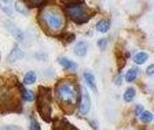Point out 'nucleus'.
I'll use <instances>...</instances> for the list:
<instances>
[{
	"label": "nucleus",
	"mask_w": 154,
	"mask_h": 130,
	"mask_svg": "<svg viewBox=\"0 0 154 130\" xmlns=\"http://www.w3.org/2000/svg\"><path fill=\"white\" fill-rule=\"evenodd\" d=\"M6 28H7V30H8L11 34L14 36V37L18 40V41H22L23 40V33H22V30L18 28V26H15L13 22H8V21H6Z\"/></svg>",
	"instance_id": "nucleus-7"
},
{
	"label": "nucleus",
	"mask_w": 154,
	"mask_h": 130,
	"mask_svg": "<svg viewBox=\"0 0 154 130\" xmlns=\"http://www.w3.org/2000/svg\"><path fill=\"white\" fill-rule=\"evenodd\" d=\"M22 56H23V52L21 51L18 47H14L13 49H11V52H10L8 58H7V62H8V63H14V62L19 61Z\"/></svg>",
	"instance_id": "nucleus-10"
},
{
	"label": "nucleus",
	"mask_w": 154,
	"mask_h": 130,
	"mask_svg": "<svg viewBox=\"0 0 154 130\" xmlns=\"http://www.w3.org/2000/svg\"><path fill=\"white\" fill-rule=\"evenodd\" d=\"M36 97V95L32 92V90H23L22 92V99L25 102H33Z\"/></svg>",
	"instance_id": "nucleus-19"
},
{
	"label": "nucleus",
	"mask_w": 154,
	"mask_h": 130,
	"mask_svg": "<svg viewBox=\"0 0 154 130\" xmlns=\"http://www.w3.org/2000/svg\"><path fill=\"white\" fill-rule=\"evenodd\" d=\"M138 74H139V70L138 67H132V69H129L128 71H127V74H125V81L127 82H134V81H136V78H138Z\"/></svg>",
	"instance_id": "nucleus-12"
},
{
	"label": "nucleus",
	"mask_w": 154,
	"mask_h": 130,
	"mask_svg": "<svg viewBox=\"0 0 154 130\" xmlns=\"http://www.w3.org/2000/svg\"><path fill=\"white\" fill-rule=\"evenodd\" d=\"M38 19H40L43 29H45L51 34L62 32V29L65 28V18L57 7H47L42 10Z\"/></svg>",
	"instance_id": "nucleus-1"
},
{
	"label": "nucleus",
	"mask_w": 154,
	"mask_h": 130,
	"mask_svg": "<svg viewBox=\"0 0 154 130\" xmlns=\"http://www.w3.org/2000/svg\"><path fill=\"white\" fill-rule=\"evenodd\" d=\"M29 130H42L40 129V125H38V122L36 121V119L30 121V123H29Z\"/></svg>",
	"instance_id": "nucleus-21"
},
{
	"label": "nucleus",
	"mask_w": 154,
	"mask_h": 130,
	"mask_svg": "<svg viewBox=\"0 0 154 130\" xmlns=\"http://www.w3.org/2000/svg\"><path fill=\"white\" fill-rule=\"evenodd\" d=\"M59 64H61L63 69H66V70H76L77 69V64L74 63V62H72L70 59H67V58H65V56H62V58H59Z\"/></svg>",
	"instance_id": "nucleus-11"
},
{
	"label": "nucleus",
	"mask_w": 154,
	"mask_h": 130,
	"mask_svg": "<svg viewBox=\"0 0 154 130\" xmlns=\"http://www.w3.org/2000/svg\"><path fill=\"white\" fill-rule=\"evenodd\" d=\"M38 110L40 115L44 118L47 122H50V115H51V95L48 89H42L40 96H38Z\"/></svg>",
	"instance_id": "nucleus-4"
},
{
	"label": "nucleus",
	"mask_w": 154,
	"mask_h": 130,
	"mask_svg": "<svg viewBox=\"0 0 154 130\" xmlns=\"http://www.w3.org/2000/svg\"><path fill=\"white\" fill-rule=\"evenodd\" d=\"M36 79H37V77H36L35 71H28V73L25 74V77H23V82H25L26 85H33V84L36 82Z\"/></svg>",
	"instance_id": "nucleus-15"
},
{
	"label": "nucleus",
	"mask_w": 154,
	"mask_h": 130,
	"mask_svg": "<svg viewBox=\"0 0 154 130\" xmlns=\"http://www.w3.org/2000/svg\"><path fill=\"white\" fill-rule=\"evenodd\" d=\"M87 51H88V45H87V43L84 41V40L76 43V45H74V54H76L77 56L84 58L87 55Z\"/></svg>",
	"instance_id": "nucleus-9"
},
{
	"label": "nucleus",
	"mask_w": 154,
	"mask_h": 130,
	"mask_svg": "<svg viewBox=\"0 0 154 130\" xmlns=\"http://www.w3.org/2000/svg\"><path fill=\"white\" fill-rule=\"evenodd\" d=\"M146 74H147L149 77H151L154 74V64H150V66L147 67V70H146Z\"/></svg>",
	"instance_id": "nucleus-23"
},
{
	"label": "nucleus",
	"mask_w": 154,
	"mask_h": 130,
	"mask_svg": "<svg viewBox=\"0 0 154 130\" xmlns=\"http://www.w3.org/2000/svg\"><path fill=\"white\" fill-rule=\"evenodd\" d=\"M90 108H91V99L90 95L87 92V89L83 88L81 89V102H80V114L85 115L90 112Z\"/></svg>",
	"instance_id": "nucleus-5"
},
{
	"label": "nucleus",
	"mask_w": 154,
	"mask_h": 130,
	"mask_svg": "<svg viewBox=\"0 0 154 130\" xmlns=\"http://www.w3.org/2000/svg\"><path fill=\"white\" fill-rule=\"evenodd\" d=\"M62 1H65V3H67V4H73V3H77V0H62Z\"/></svg>",
	"instance_id": "nucleus-27"
},
{
	"label": "nucleus",
	"mask_w": 154,
	"mask_h": 130,
	"mask_svg": "<svg viewBox=\"0 0 154 130\" xmlns=\"http://www.w3.org/2000/svg\"><path fill=\"white\" fill-rule=\"evenodd\" d=\"M107 38H100L99 41H98V47H99L100 51H106V48H107Z\"/></svg>",
	"instance_id": "nucleus-20"
},
{
	"label": "nucleus",
	"mask_w": 154,
	"mask_h": 130,
	"mask_svg": "<svg viewBox=\"0 0 154 130\" xmlns=\"http://www.w3.org/2000/svg\"><path fill=\"white\" fill-rule=\"evenodd\" d=\"M15 11H18V13H21V14H23V15H28L29 14V11H28V8L25 7V4L22 3V1H17L15 4Z\"/></svg>",
	"instance_id": "nucleus-18"
},
{
	"label": "nucleus",
	"mask_w": 154,
	"mask_h": 130,
	"mask_svg": "<svg viewBox=\"0 0 154 130\" xmlns=\"http://www.w3.org/2000/svg\"><path fill=\"white\" fill-rule=\"evenodd\" d=\"M3 130H21V127H18V126H6V127H3Z\"/></svg>",
	"instance_id": "nucleus-26"
},
{
	"label": "nucleus",
	"mask_w": 154,
	"mask_h": 130,
	"mask_svg": "<svg viewBox=\"0 0 154 130\" xmlns=\"http://www.w3.org/2000/svg\"><path fill=\"white\" fill-rule=\"evenodd\" d=\"M57 95L63 105H76L79 88L72 81H61L57 86Z\"/></svg>",
	"instance_id": "nucleus-2"
},
{
	"label": "nucleus",
	"mask_w": 154,
	"mask_h": 130,
	"mask_svg": "<svg viewBox=\"0 0 154 130\" xmlns=\"http://www.w3.org/2000/svg\"><path fill=\"white\" fill-rule=\"evenodd\" d=\"M66 14L73 22L79 23V25L88 22V19L92 16V13H90V8H88L87 4L83 3V1H81V3L67 4Z\"/></svg>",
	"instance_id": "nucleus-3"
},
{
	"label": "nucleus",
	"mask_w": 154,
	"mask_h": 130,
	"mask_svg": "<svg viewBox=\"0 0 154 130\" xmlns=\"http://www.w3.org/2000/svg\"><path fill=\"white\" fill-rule=\"evenodd\" d=\"M83 77L84 79H85L87 85H88V88H91L94 90V92H98V89H96V81H95V75H94L91 71H88V70H85L83 73Z\"/></svg>",
	"instance_id": "nucleus-8"
},
{
	"label": "nucleus",
	"mask_w": 154,
	"mask_h": 130,
	"mask_svg": "<svg viewBox=\"0 0 154 130\" xmlns=\"http://www.w3.org/2000/svg\"><path fill=\"white\" fill-rule=\"evenodd\" d=\"M29 3H30V6H33V7H37V6H40V4L44 1V0H28Z\"/></svg>",
	"instance_id": "nucleus-22"
},
{
	"label": "nucleus",
	"mask_w": 154,
	"mask_h": 130,
	"mask_svg": "<svg viewBox=\"0 0 154 130\" xmlns=\"http://www.w3.org/2000/svg\"><path fill=\"white\" fill-rule=\"evenodd\" d=\"M139 119H140L143 123H150L153 121V114L149 111H143L140 115H139Z\"/></svg>",
	"instance_id": "nucleus-17"
},
{
	"label": "nucleus",
	"mask_w": 154,
	"mask_h": 130,
	"mask_svg": "<svg viewBox=\"0 0 154 130\" xmlns=\"http://www.w3.org/2000/svg\"><path fill=\"white\" fill-rule=\"evenodd\" d=\"M122 77H124V75H121V74H120V75H117V78H116V81H114V82H116V85H121V84H122V81H124V78H122Z\"/></svg>",
	"instance_id": "nucleus-25"
},
{
	"label": "nucleus",
	"mask_w": 154,
	"mask_h": 130,
	"mask_svg": "<svg viewBox=\"0 0 154 130\" xmlns=\"http://www.w3.org/2000/svg\"><path fill=\"white\" fill-rule=\"evenodd\" d=\"M110 29V22L107 19H100L99 22L96 23V30L99 33H106Z\"/></svg>",
	"instance_id": "nucleus-13"
},
{
	"label": "nucleus",
	"mask_w": 154,
	"mask_h": 130,
	"mask_svg": "<svg viewBox=\"0 0 154 130\" xmlns=\"http://www.w3.org/2000/svg\"><path fill=\"white\" fill-rule=\"evenodd\" d=\"M0 10L4 11L8 16L15 15V6L13 0H0Z\"/></svg>",
	"instance_id": "nucleus-6"
},
{
	"label": "nucleus",
	"mask_w": 154,
	"mask_h": 130,
	"mask_svg": "<svg viewBox=\"0 0 154 130\" xmlns=\"http://www.w3.org/2000/svg\"><path fill=\"white\" fill-rule=\"evenodd\" d=\"M135 96H136V90H135V88H128L127 90H125V93H124V100L127 103H129V102L134 100Z\"/></svg>",
	"instance_id": "nucleus-16"
},
{
	"label": "nucleus",
	"mask_w": 154,
	"mask_h": 130,
	"mask_svg": "<svg viewBox=\"0 0 154 130\" xmlns=\"http://www.w3.org/2000/svg\"><path fill=\"white\" fill-rule=\"evenodd\" d=\"M149 59V55L147 52H138V54L134 56V62L136 64H143L144 62Z\"/></svg>",
	"instance_id": "nucleus-14"
},
{
	"label": "nucleus",
	"mask_w": 154,
	"mask_h": 130,
	"mask_svg": "<svg viewBox=\"0 0 154 130\" xmlns=\"http://www.w3.org/2000/svg\"><path fill=\"white\" fill-rule=\"evenodd\" d=\"M143 110H144L143 105H140V104L136 105V108H135V114H136V115H140L142 112H143Z\"/></svg>",
	"instance_id": "nucleus-24"
}]
</instances>
